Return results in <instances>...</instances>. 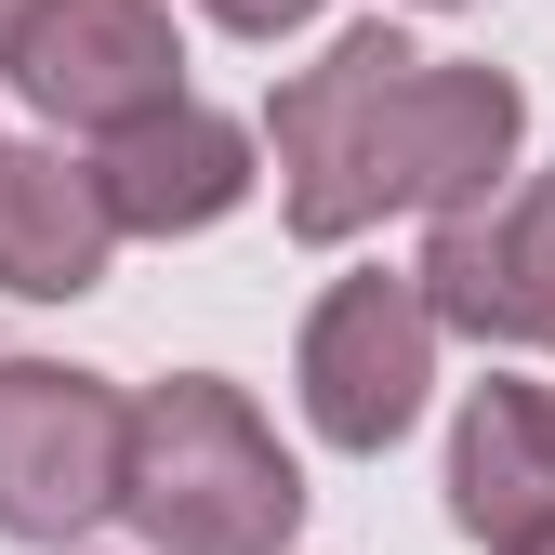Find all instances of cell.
Here are the masks:
<instances>
[{
	"label": "cell",
	"mask_w": 555,
	"mask_h": 555,
	"mask_svg": "<svg viewBox=\"0 0 555 555\" xmlns=\"http://www.w3.org/2000/svg\"><path fill=\"white\" fill-rule=\"evenodd\" d=\"M278 132V225L305 251L371 238L384 212H490L503 159L529 132V93L503 66H463V53H410L384 14L344 27L318 66H292L264 106Z\"/></svg>",
	"instance_id": "cell-1"
},
{
	"label": "cell",
	"mask_w": 555,
	"mask_h": 555,
	"mask_svg": "<svg viewBox=\"0 0 555 555\" xmlns=\"http://www.w3.org/2000/svg\"><path fill=\"white\" fill-rule=\"evenodd\" d=\"M132 529L159 555H292L305 476L225 371H172L132 397Z\"/></svg>",
	"instance_id": "cell-2"
},
{
	"label": "cell",
	"mask_w": 555,
	"mask_h": 555,
	"mask_svg": "<svg viewBox=\"0 0 555 555\" xmlns=\"http://www.w3.org/2000/svg\"><path fill=\"white\" fill-rule=\"evenodd\" d=\"M106 516H132V397L66 358H0V529L66 555Z\"/></svg>",
	"instance_id": "cell-3"
},
{
	"label": "cell",
	"mask_w": 555,
	"mask_h": 555,
	"mask_svg": "<svg viewBox=\"0 0 555 555\" xmlns=\"http://www.w3.org/2000/svg\"><path fill=\"white\" fill-rule=\"evenodd\" d=\"M424 397H437V305H424V278H331L318 318H305V424L331 450H397L410 424H424Z\"/></svg>",
	"instance_id": "cell-4"
},
{
	"label": "cell",
	"mask_w": 555,
	"mask_h": 555,
	"mask_svg": "<svg viewBox=\"0 0 555 555\" xmlns=\"http://www.w3.org/2000/svg\"><path fill=\"white\" fill-rule=\"evenodd\" d=\"M0 80L66 132H146L185 106V40L159 0H40V14L0 40Z\"/></svg>",
	"instance_id": "cell-5"
},
{
	"label": "cell",
	"mask_w": 555,
	"mask_h": 555,
	"mask_svg": "<svg viewBox=\"0 0 555 555\" xmlns=\"http://www.w3.org/2000/svg\"><path fill=\"white\" fill-rule=\"evenodd\" d=\"M410 278H424L437 331H476V344H529V358H555V172H529L516 198H490V212H450Z\"/></svg>",
	"instance_id": "cell-6"
},
{
	"label": "cell",
	"mask_w": 555,
	"mask_h": 555,
	"mask_svg": "<svg viewBox=\"0 0 555 555\" xmlns=\"http://www.w3.org/2000/svg\"><path fill=\"white\" fill-rule=\"evenodd\" d=\"M93 185H106V212H119V238H198V225H225L238 198H251V132L225 119V106H172V119H146V132H119V146L93 159Z\"/></svg>",
	"instance_id": "cell-7"
},
{
	"label": "cell",
	"mask_w": 555,
	"mask_h": 555,
	"mask_svg": "<svg viewBox=\"0 0 555 555\" xmlns=\"http://www.w3.org/2000/svg\"><path fill=\"white\" fill-rule=\"evenodd\" d=\"M106 251H119V212H106L93 159L0 146V292L14 305H80V292H106Z\"/></svg>",
	"instance_id": "cell-8"
},
{
	"label": "cell",
	"mask_w": 555,
	"mask_h": 555,
	"mask_svg": "<svg viewBox=\"0 0 555 555\" xmlns=\"http://www.w3.org/2000/svg\"><path fill=\"white\" fill-rule=\"evenodd\" d=\"M450 516L490 555H516V542L555 529V397L542 384L490 371L463 397V424H450Z\"/></svg>",
	"instance_id": "cell-9"
},
{
	"label": "cell",
	"mask_w": 555,
	"mask_h": 555,
	"mask_svg": "<svg viewBox=\"0 0 555 555\" xmlns=\"http://www.w3.org/2000/svg\"><path fill=\"white\" fill-rule=\"evenodd\" d=\"M198 14H212L225 40H292V27L318 14V0H198Z\"/></svg>",
	"instance_id": "cell-10"
},
{
	"label": "cell",
	"mask_w": 555,
	"mask_h": 555,
	"mask_svg": "<svg viewBox=\"0 0 555 555\" xmlns=\"http://www.w3.org/2000/svg\"><path fill=\"white\" fill-rule=\"evenodd\" d=\"M27 14H40V0H0V40H14V27H27Z\"/></svg>",
	"instance_id": "cell-11"
},
{
	"label": "cell",
	"mask_w": 555,
	"mask_h": 555,
	"mask_svg": "<svg viewBox=\"0 0 555 555\" xmlns=\"http://www.w3.org/2000/svg\"><path fill=\"white\" fill-rule=\"evenodd\" d=\"M516 555H555V529H542V542H516Z\"/></svg>",
	"instance_id": "cell-12"
},
{
	"label": "cell",
	"mask_w": 555,
	"mask_h": 555,
	"mask_svg": "<svg viewBox=\"0 0 555 555\" xmlns=\"http://www.w3.org/2000/svg\"><path fill=\"white\" fill-rule=\"evenodd\" d=\"M437 14H463V0H437Z\"/></svg>",
	"instance_id": "cell-13"
}]
</instances>
